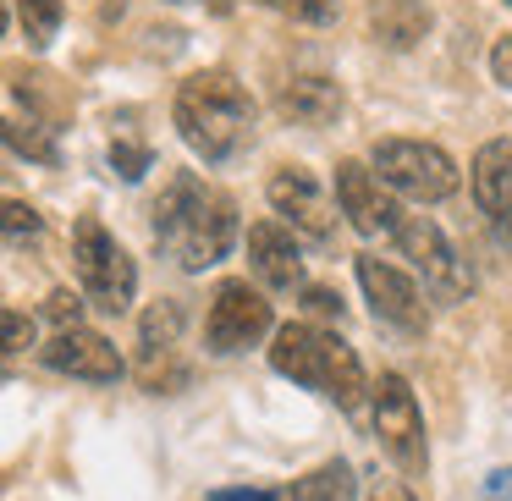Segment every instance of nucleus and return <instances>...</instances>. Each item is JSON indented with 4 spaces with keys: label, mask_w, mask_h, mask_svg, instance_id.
<instances>
[{
    "label": "nucleus",
    "mask_w": 512,
    "mask_h": 501,
    "mask_svg": "<svg viewBox=\"0 0 512 501\" xmlns=\"http://www.w3.org/2000/svg\"><path fill=\"white\" fill-rule=\"evenodd\" d=\"M149 226H155V243L177 259L182 270H210L232 254L237 237V204L226 199L221 188H210L193 171H177V177L160 188V199L149 204Z\"/></svg>",
    "instance_id": "1"
},
{
    "label": "nucleus",
    "mask_w": 512,
    "mask_h": 501,
    "mask_svg": "<svg viewBox=\"0 0 512 501\" xmlns=\"http://www.w3.org/2000/svg\"><path fill=\"white\" fill-rule=\"evenodd\" d=\"M171 122H177L182 144H188L193 155L221 166V160H232L237 149L254 138V100H248V89L232 72H193L177 89Z\"/></svg>",
    "instance_id": "2"
},
{
    "label": "nucleus",
    "mask_w": 512,
    "mask_h": 501,
    "mask_svg": "<svg viewBox=\"0 0 512 501\" xmlns=\"http://www.w3.org/2000/svg\"><path fill=\"white\" fill-rule=\"evenodd\" d=\"M270 369L320 391V397H331L336 408H358L364 402V364H358V353L336 331H320L309 320L281 325L270 336Z\"/></svg>",
    "instance_id": "3"
},
{
    "label": "nucleus",
    "mask_w": 512,
    "mask_h": 501,
    "mask_svg": "<svg viewBox=\"0 0 512 501\" xmlns=\"http://www.w3.org/2000/svg\"><path fill=\"white\" fill-rule=\"evenodd\" d=\"M72 270H78L83 298L100 314H127L138 292V265L122 243L100 226V215H83L72 226Z\"/></svg>",
    "instance_id": "4"
},
{
    "label": "nucleus",
    "mask_w": 512,
    "mask_h": 501,
    "mask_svg": "<svg viewBox=\"0 0 512 501\" xmlns=\"http://www.w3.org/2000/svg\"><path fill=\"white\" fill-rule=\"evenodd\" d=\"M369 166H375V177L386 182L397 199H413V204H441L457 193L452 155L424 144V138H380Z\"/></svg>",
    "instance_id": "5"
},
{
    "label": "nucleus",
    "mask_w": 512,
    "mask_h": 501,
    "mask_svg": "<svg viewBox=\"0 0 512 501\" xmlns=\"http://www.w3.org/2000/svg\"><path fill=\"white\" fill-rule=\"evenodd\" d=\"M375 435L402 474H424V463H430L424 413H419V402H413L408 380H402L397 369H386V375L375 380Z\"/></svg>",
    "instance_id": "6"
},
{
    "label": "nucleus",
    "mask_w": 512,
    "mask_h": 501,
    "mask_svg": "<svg viewBox=\"0 0 512 501\" xmlns=\"http://www.w3.org/2000/svg\"><path fill=\"white\" fill-rule=\"evenodd\" d=\"M397 248H402V259H413V270L424 276V292H430L435 303L468 298V265L457 259V248L446 243V232L430 215H408V221L397 226Z\"/></svg>",
    "instance_id": "7"
},
{
    "label": "nucleus",
    "mask_w": 512,
    "mask_h": 501,
    "mask_svg": "<svg viewBox=\"0 0 512 501\" xmlns=\"http://www.w3.org/2000/svg\"><path fill=\"white\" fill-rule=\"evenodd\" d=\"M270 303L259 287H248V281H221L210 298V320H204V342H210V353H248L254 342H265L270 336Z\"/></svg>",
    "instance_id": "8"
},
{
    "label": "nucleus",
    "mask_w": 512,
    "mask_h": 501,
    "mask_svg": "<svg viewBox=\"0 0 512 501\" xmlns=\"http://www.w3.org/2000/svg\"><path fill=\"white\" fill-rule=\"evenodd\" d=\"M265 193H270V210H276L298 237H309V243H331L336 210H342V204H336V193L325 188L309 166H281Z\"/></svg>",
    "instance_id": "9"
},
{
    "label": "nucleus",
    "mask_w": 512,
    "mask_h": 501,
    "mask_svg": "<svg viewBox=\"0 0 512 501\" xmlns=\"http://www.w3.org/2000/svg\"><path fill=\"white\" fill-rule=\"evenodd\" d=\"M336 204H342L347 226H353L358 237H397V226L408 221L397 193H391L386 182L375 177V166H364V160H342V166H336Z\"/></svg>",
    "instance_id": "10"
},
{
    "label": "nucleus",
    "mask_w": 512,
    "mask_h": 501,
    "mask_svg": "<svg viewBox=\"0 0 512 501\" xmlns=\"http://www.w3.org/2000/svg\"><path fill=\"white\" fill-rule=\"evenodd\" d=\"M353 270H358V287H364V298H369V309H375V320L397 325V331H413V336L430 325L424 292L413 287V281L402 276L397 265H386V259H375V254H358Z\"/></svg>",
    "instance_id": "11"
},
{
    "label": "nucleus",
    "mask_w": 512,
    "mask_h": 501,
    "mask_svg": "<svg viewBox=\"0 0 512 501\" xmlns=\"http://www.w3.org/2000/svg\"><path fill=\"white\" fill-rule=\"evenodd\" d=\"M39 358H45L56 375L94 380V386H111V380L127 375L116 342H111V336H100V331H89V325H78V331H56L45 347H39Z\"/></svg>",
    "instance_id": "12"
},
{
    "label": "nucleus",
    "mask_w": 512,
    "mask_h": 501,
    "mask_svg": "<svg viewBox=\"0 0 512 501\" xmlns=\"http://www.w3.org/2000/svg\"><path fill=\"white\" fill-rule=\"evenodd\" d=\"M474 204L490 215L501 243H512V138H490L474 155Z\"/></svg>",
    "instance_id": "13"
},
{
    "label": "nucleus",
    "mask_w": 512,
    "mask_h": 501,
    "mask_svg": "<svg viewBox=\"0 0 512 501\" xmlns=\"http://www.w3.org/2000/svg\"><path fill=\"white\" fill-rule=\"evenodd\" d=\"M248 270L276 292H287L303 281V254H298V237H292L287 221H254L248 226Z\"/></svg>",
    "instance_id": "14"
},
{
    "label": "nucleus",
    "mask_w": 512,
    "mask_h": 501,
    "mask_svg": "<svg viewBox=\"0 0 512 501\" xmlns=\"http://www.w3.org/2000/svg\"><path fill=\"white\" fill-rule=\"evenodd\" d=\"M276 111L298 127H325L342 116V89H336L325 72H292L276 89Z\"/></svg>",
    "instance_id": "15"
},
{
    "label": "nucleus",
    "mask_w": 512,
    "mask_h": 501,
    "mask_svg": "<svg viewBox=\"0 0 512 501\" xmlns=\"http://www.w3.org/2000/svg\"><path fill=\"white\" fill-rule=\"evenodd\" d=\"M430 23L435 17H430L424 0H375V6H369V34L386 50H413L430 34Z\"/></svg>",
    "instance_id": "16"
},
{
    "label": "nucleus",
    "mask_w": 512,
    "mask_h": 501,
    "mask_svg": "<svg viewBox=\"0 0 512 501\" xmlns=\"http://www.w3.org/2000/svg\"><path fill=\"white\" fill-rule=\"evenodd\" d=\"M182 320H188V314H182V303H177V298H155V303H149L144 320H138V364L177 353Z\"/></svg>",
    "instance_id": "17"
},
{
    "label": "nucleus",
    "mask_w": 512,
    "mask_h": 501,
    "mask_svg": "<svg viewBox=\"0 0 512 501\" xmlns=\"http://www.w3.org/2000/svg\"><path fill=\"white\" fill-rule=\"evenodd\" d=\"M281 501H353V468L336 457V463H320L314 474L292 479V490Z\"/></svg>",
    "instance_id": "18"
},
{
    "label": "nucleus",
    "mask_w": 512,
    "mask_h": 501,
    "mask_svg": "<svg viewBox=\"0 0 512 501\" xmlns=\"http://www.w3.org/2000/svg\"><path fill=\"white\" fill-rule=\"evenodd\" d=\"M6 149H12V155H23V160H39V166H56V160H61L56 127L23 122V116H12V122H6Z\"/></svg>",
    "instance_id": "19"
},
{
    "label": "nucleus",
    "mask_w": 512,
    "mask_h": 501,
    "mask_svg": "<svg viewBox=\"0 0 512 501\" xmlns=\"http://www.w3.org/2000/svg\"><path fill=\"white\" fill-rule=\"evenodd\" d=\"M61 17H67L61 0H17V23H23V39L34 50H45L61 34Z\"/></svg>",
    "instance_id": "20"
},
{
    "label": "nucleus",
    "mask_w": 512,
    "mask_h": 501,
    "mask_svg": "<svg viewBox=\"0 0 512 501\" xmlns=\"http://www.w3.org/2000/svg\"><path fill=\"white\" fill-rule=\"evenodd\" d=\"M276 17L287 23H303V28H331L342 17V0H265Z\"/></svg>",
    "instance_id": "21"
},
{
    "label": "nucleus",
    "mask_w": 512,
    "mask_h": 501,
    "mask_svg": "<svg viewBox=\"0 0 512 501\" xmlns=\"http://www.w3.org/2000/svg\"><path fill=\"white\" fill-rule=\"evenodd\" d=\"M0 226H6V243L12 248H23V243H34L45 226H39V210L34 204H23V199H6V210H0Z\"/></svg>",
    "instance_id": "22"
},
{
    "label": "nucleus",
    "mask_w": 512,
    "mask_h": 501,
    "mask_svg": "<svg viewBox=\"0 0 512 501\" xmlns=\"http://www.w3.org/2000/svg\"><path fill=\"white\" fill-rule=\"evenodd\" d=\"M45 320L56 325V331H78V325H83V298H78V292H67V287L50 292V298H45Z\"/></svg>",
    "instance_id": "23"
},
{
    "label": "nucleus",
    "mask_w": 512,
    "mask_h": 501,
    "mask_svg": "<svg viewBox=\"0 0 512 501\" xmlns=\"http://www.w3.org/2000/svg\"><path fill=\"white\" fill-rule=\"evenodd\" d=\"M138 380H144V391H171V386L188 380V364H171V353L149 358V364H138Z\"/></svg>",
    "instance_id": "24"
},
{
    "label": "nucleus",
    "mask_w": 512,
    "mask_h": 501,
    "mask_svg": "<svg viewBox=\"0 0 512 501\" xmlns=\"http://www.w3.org/2000/svg\"><path fill=\"white\" fill-rule=\"evenodd\" d=\"M111 166L122 182H138L149 171V149L144 144H111Z\"/></svg>",
    "instance_id": "25"
},
{
    "label": "nucleus",
    "mask_w": 512,
    "mask_h": 501,
    "mask_svg": "<svg viewBox=\"0 0 512 501\" xmlns=\"http://www.w3.org/2000/svg\"><path fill=\"white\" fill-rule=\"evenodd\" d=\"M303 309H309L314 320H342V292H331V287H303Z\"/></svg>",
    "instance_id": "26"
},
{
    "label": "nucleus",
    "mask_w": 512,
    "mask_h": 501,
    "mask_svg": "<svg viewBox=\"0 0 512 501\" xmlns=\"http://www.w3.org/2000/svg\"><path fill=\"white\" fill-rule=\"evenodd\" d=\"M6 353H23V347H34V320H28L23 309H6Z\"/></svg>",
    "instance_id": "27"
},
{
    "label": "nucleus",
    "mask_w": 512,
    "mask_h": 501,
    "mask_svg": "<svg viewBox=\"0 0 512 501\" xmlns=\"http://www.w3.org/2000/svg\"><path fill=\"white\" fill-rule=\"evenodd\" d=\"M490 78H496L501 89H512V34H501L496 50H490Z\"/></svg>",
    "instance_id": "28"
},
{
    "label": "nucleus",
    "mask_w": 512,
    "mask_h": 501,
    "mask_svg": "<svg viewBox=\"0 0 512 501\" xmlns=\"http://www.w3.org/2000/svg\"><path fill=\"white\" fill-rule=\"evenodd\" d=\"M369 501H413V490L402 485V479H391V474H375L369 479Z\"/></svg>",
    "instance_id": "29"
},
{
    "label": "nucleus",
    "mask_w": 512,
    "mask_h": 501,
    "mask_svg": "<svg viewBox=\"0 0 512 501\" xmlns=\"http://www.w3.org/2000/svg\"><path fill=\"white\" fill-rule=\"evenodd\" d=\"M479 501H512V468H496L485 479V490H479Z\"/></svg>",
    "instance_id": "30"
},
{
    "label": "nucleus",
    "mask_w": 512,
    "mask_h": 501,
    "mask_svg": "<svg viewBox=\"0 0 512 501\" xmlns=\"http://www.w3.org/2000/svg\"><path fill=\"white\" fill-rule=\"evenodd\" d=\"M210 501H281L276 490H210Z\"/></svg>",
    "instance_id": "31"
}]
</instances>
